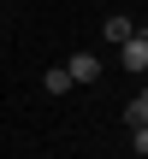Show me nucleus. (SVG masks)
Returning a JSON list of instances; mask_svg holds the SVG:
<instances>
[{
  "label": "nucleus",
  "instance_id": "3",
  "mask_svg": "<svg viewBox=\"0 0 148 159\" xmlns=\"http://www.w3.org/2000/svg\"><path fill=\"white\" fill-rule=\"evenodd\" d=\"M42 83H47V94H65V89H71V71H65V65H47Z\"/></svg>",
  "mask_w": 148,
  "mask_h": 159
},
{
  "label": "nucleus",
  "instance_id": "1",
  "mask_svg": "<svg viewBox=\"0 0 148 159\" xmlns=\"http://www.w3.org/2000/svg\"><path fill=\"white\" fill-rule=\"evenodd\" d=\"M125 71H148V35H125Z\"/></svg>",
  "mask_w": 148,
  "mask_h": 159
},
{
  "label": "nucleus",
  "instance_id": "5",
  "mask_svg": "<svg viewBox=\"0 0 148 159\" xmlns=\"http://www.w3.org/2000/svg\"><path fill=\"white\" fill-rule=\"evenodd\" d=\"M125 35H136L131 18H107V41H125Z\"/></svg>",
  "mask_w": 148,
  "mask_h": 159
},
{
  "label": "nucleus",
  "instance_id": "2",
  "mask_svg": "<svg viewBox=\"0 0 148 159\" xmlns=\"http://www.w3.org/2000/svg\"><path fill=\"white\" fill-rule=\"evenodd\" d=\"M65 71H71V83H95V77H101V59H95V53H71Z\"/></svg>",
  "mask_w": 148,
  "mask_h": 159
},
{
  "label": "nucleus",
  "instance_id": "4",
  "mask_svg": "<svg viewBox=\"0 0 148 159\" xmlns=\"http://www.w3.org/2000/svg\"><path fill=\"white\" fill-rule=\"evenodd\" d=\"M125 124H148V94H136V100L125 106Z\"/></svg>",
  "mask_w": 148,
  "mask_h": 159
},
{
  "label": "nucleus",
  "instance_id": "6",
  "mask_svg": "<svg viewBox=\"0 0 148 159\" xmlns=\"http://www.w3.org/2000/svg\"><path fill=\"white\" fill-rule=\"evenodd\" d=\"M131 148H136V153L148 159V124H131Z\"/></svg>",
  "mask_w": 148,
  "mask_h": 159
}]
</instances>
